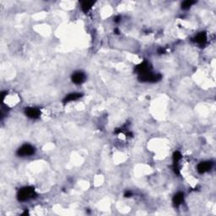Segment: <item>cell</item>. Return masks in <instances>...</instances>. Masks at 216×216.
Wrapping results in <instances>:
<instances>
[{
    "label": "cell",
    "instance_id": "10",
    "mask_svg": "<svg viewBox=\"0 0 216 216\" xmlns=\"http://www.w3.org/2000/svg\"><path fill=\"white\" fill-rule=\"evenodd\" d=\"M206 39H207V36L205 34L204 32H201L199 34H197L196 36H195V42L197 43H199V44H203L206 42Z\"/></svg>",
    "mask_w": 216,
    "mask_h": 216
},
{
    "label": "cell",
    "instance_id": "15",
    "mask_svg": "<svg viewBox=\"0 0 216 216\" xmlns=\"http://www.w3.org/2000/svg\"><path fill=\"white\" fill-rule=\"evenodd\" d=\"M119 19H120V16H118V17L115 19V21H116V22H119Z\"/></svg>",
    "mask_w": 216,
    "mask_h": 216
},
{
    "label": "cell",
    "instance_id": "13",
    "mask_svg": "<svg viewBox=\"0 0 216 216\" xmlns=\"http://www.w3.org/2000/svg\"><path fill=\"white\" fill-rule=\"evenodd\" d=\"M181 158H182L181 153L179 151L175 152L174 154H173V160H174L175 165H177V164L178 163V161L181 159Z\"/></svg>",
    "mask_w": 216,
    "mask_h": 216
},
{
    "label": "cell",
    "instance_id": "2",
    "mask_svg": "<svg viewBox=\"0 0 216 216\" xmlns=\"http://www.w3.org/2000/svg\"><path fill=\"white\" fill-rule=\"evenodd\" d=\"M139 79L143 82H156L161 79V76L158 74H152L151 72H148L143 74H139Z\"/></svg>",
    "mask_w": 216,
    "mask_h": 216
},
{
    "label": "cell",
    "instance_id": "5",
    "mask_svg": "<svg viewBox=\"0 0 216 216\" xmlns=\"http://www.w3.org/2000/svg\"><path fill=\"white\" fill-rule=\"evenodd\" d=\"M150 69H151L150 64L149 63H147V62H144V63H140L139 66H137L136 71L139 74H145V73L150 72Z\"/></svg>",
    "mask_w": 216,
    "mask_h": 216
},
{
    "label": "cell",
    "instance_id": "6",
    "mask_svg": "<svg viewBox=\"0 0 216 216\" xmlns=\"http://www.w3.org/2000/svg\"><path fill=\"white\" fill-rule=\"evenodd\" d=\"M85 80V75L82 72H75L73 74L72 81L76 84H82Z\"/></svg>",
    "mask_w": 216,
    "mask_h": 216
},
{
    "label": "cell",
    "instance_id": "9",
    "mask_svg": "<svg viewBox=\"0 0 216 216\" xmlns=\"http://www.w3.org/2000/svg\"><path fill=\"white\" fill-rule=\"evenodd\" d=\"M183 201V194L182 193H177V194H175L174 197H173V203H174L175 206H179Z\"/></svg>",
    "mask_w": 216,
    "mask_h": 216
},
{
    "label": "cell",
    "instance_id": "12",
    "mask_svg": "<svg viewBox=\"0 0 216 216\" xmlns=\"http://www.w3.org/2000/svg\"><path fill=\"white\" fill-rule=\"evenodd\" d=\"M194 4H195L194 1H191V0L184 1V2L182 4V9H189V8Z\"/></svg>",
    "mask_w": 216,
    "mask_h": 216
},
{
    "label": "cell",
    "instance_id": "14",
    "mask_svg": "<svg viewBox=\"0 0 216 216\" xmlns=\"http://www.w3.org/2000/svg\"><path fill=\"white\" fill-rule=\"evenodd\" d=\"M131 195H132L131 192H127L125 194V197H131Z\"/></svg>",
    "mask_w": 216,
    "mask_h": 216
},
{
    "label": "cell",
    "instance_id": "7",
    "mask_svg": "<svg viewBox=\"0 0 216 216\" xmlns=\"http://www.w3.org/2000/svg\"><path fill=\"white\" fill-rule=\"evenodd\" d=\"M26 114L27 117L30 118H38L41 115V111L37 108L29 107V108L26 109Z\"/></svg>",
    "mask_w": 216,
    "mask_h": 216
},
{
    "label": "cell",
    "instance_id": "8",
    "mask_svg": "<svg viewBox=\"0 0 216 216\" xmlns=\"http://www.w3.org/2000/svg\"><path fill=\"white\" fill-rule=\"evenodd\" d=\"M82 96V95L80 93H72V94H69L63 100V102L67 103L69 102V101H75V100H78L80 99V97Z\"/></svg>",
    "mask_w": 216,
    "mask_h": 216
},
{
    "label": "cell",
    "instance_id": "11",
    "mask_svg": "<svg viewBox=\"0 0 216 216\" xmlns=\"http://www.w3.org/2000/svg\"><path fill=\"white\" fill-rule=\"evenodd\" d=\"M94 4V2H91V1H85V2H83L81 4V8L83 9V11L87 12L91 9V8L92 7V5Z\"/></svg>",
    "mask_w": 216,
    "mask_h": 216
},
{
    "label": "cell",
    "instance_id": "4",
    "mask_svg": "<svg viewBox=\"0 0 216 216\" xmlns=\"http://www.w3.org/2000/svg\"><path fill=\"white\" fill-rule=\"evenodd\" d=\"M211 167H212V163L211 162L205 161V162H201V163H199L197 165V170L200 174H203V173H205V172L209 171L211 169Z\"/></svg>",
    "mask_w": 216,
    "mask_h": 216
},
{
    "label": "cell",
    "instance_id": "3",
    "mask_svg": "<svg viewBox=\"0 0 216 216\" xmlns=\"http://www.w3.org/2000/svg\"><path fill=\"white\" fill-rule=\"evenodd\" d=\"M35 153V149L30 144H24L17 151V155L19 156H29Z\"/></svg>",
    "mask_w": 216,
    "mask_h": 216
},
{
    "label": "cell",
    "instance_id": "1",
    "mask_svg": "<svg viewBox=\"0 0 216 216\" xmlns=\"http://www.w3.org/2000/svg\"><path fill=\"white\" fill-rule=\"evenodd\" d=\"M35 190L33 187H26L22 189L19 190L18 194V199L19 201H26L31 197H35Z\"/></svg>",
    "mask_w": 216,
    "mask_h": 216
}]
</instances>
